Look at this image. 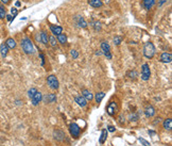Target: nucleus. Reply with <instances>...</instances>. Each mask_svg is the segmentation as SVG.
I'll return each instance as SVG.
<instances>
[{"label":"nucleus","instance_id":"f257e3e1","mask_svg":"<svg viewBox=\"0 0 172 146\" xmlns=\"http://www.w3.org/2000/svg\"><path fill=\"white\" fill-rule=\"evenodd\" d=\"M21 48L25 51V53L27 54H34L35 53V48H34V45H33L32 41L30 40L29 37H23L21 40Z\"/></svg>","mask_w":172,"mask_h":146},{"label":"nucleus","instance_id":"f03ea898","mask_svg":"<svg viewBox=\"0 0 172 146\" xmlns=\"http://www.w3.org/2000/svg\"><path fill=\"white\" fill-rule=\"evenodd\" d=\"M155 46L152 42H147L143 45V56H146L147 59H152L154 54H155Z\"/></svg>","mask_w":172,"mask_h":146},{"label":"nucleus","instance_id":"7ed1b4c3","mask_svg":"<svg viewBox=\"0 0 172 146\" xmlns=\"http://www.w3.org/2000/svg\"><path fill=\"white\" fill-rule=\"evenodd\" d=\"M47 84L49 85L50 89L52 90H58L60 87V82L58 78L54 76V75H50V76L47 77Z\"/></svg>","mask_w":172,"mask_h":146},{"label":"nucleus","instance_id":"20e7f679","mask_svg":"<svg viewBox=\"0 0 172 146\" xmlns=\"http://www.w3.org/2000/svg\"><path fill=\"white\" fill-rule=\"evenodd\" d=\"M151 77V70H150V66L148 63L143 64L141 66V79L143 81H148Z\"/></svg>","mask_w":172,"mask_h":146},{"label":"nucleus","instance_id":"39448f33","mask_svg":"<svg viewBox=\"0 0 172 146\" xmlns=\"http://www.w3.org/2000/svg\"><path fill=\"white\" fill-rule=\"evenodd\" d=\"M101 50H102V53H103L104 56H106L108 60H112L113 56H112V53H110V44L107 43V42H105V41H103V42L101 43Z\"/></svg>","mask_w":172,"mask_h":146},{"label":"nucleus","instance_id":"423d86ee","mask_svg":"<svg viewBox=\"0 0 172 146\" xmlns=\"http://www.w3.org/2000/svg\"><path fill=\"white\" fill-rule=\"evenodd\" d=\"M69 131H70V134L75 138H79L80 136V133H81V128L79 126L78 124L75 123H71L69 125Z\"/></svg>","mask_w":172,"mask_h":146},{"label":"nucleus","instance_id":"0eeeda50","mask_svg":"<svg viewBox=\"0 0 172 146\" xmlns=\"http://www.w3.org/2000/svg\"><path fill=\"white\" fill-rule=\"evenodd\" d=\"M118 111V105L116 101H110V105L106 107V112L108 115L114 116Z\"/></svg>","mask_w":172,"mask_h":146},{"label":"nucleus","instance_id":"6e6552de","mask_svg":"<svg viewBox=\"0 0 172 146\" xmlns=\"http://www.w3.org/2000/svg\"><path fill=\"white\" fill-rule=\"evenodd\" d=\"M30 99H31V103H32L33 106H37V105L42 100V94L37 91V92H36Z\"/></svg>","mask_w":172,"mask_h":146},{"label":"nucleus","instance_id":"1a4fd4ad","mask_svg":"<svg viewBox=\"0 0 172 146\" xmlns=\"http://www.w3.org/2000/svg\"><path fill=\"white\" fill-rule=\"evenodd\" d=\"M159 61H160L162 63H171L172 54L170 52H162V54H160Z\"/></svg>","mask_w":172,"mask_h":146},{"label":"nucleus","instance_id":"9d476101","mask_svg":"<svg viewBox=\"0 0 172 146\" xmlns=\"http://www.w3.org/2000/svg\"><path fill=\"white\" fill-rule=\"evenodd\" d=\"M42 100H44L46 103H53L56 101V95L53 93L47 94L46 96H42Z\"/></svg>","mask_w":172,"mask_h":146},{"label":"nucleus","instance_id":"9b49d317","mask_svg":"<svg viewBox=\"0 0 172 146\" xmlns=\"http://www.w3.org/2000/svg\"><path fill=\"white\" fill-rule=\"evenodd\" d=\"M75 23H77V26L80 27V28H86L87 27V23H86V20L84 19V17L81 16V15H79L75 18Z\"/></svg>","mask_w":172,"mask_h":146},{"label":"nucleus","instance_id":"f8f14e48","mask_svg":"<svg viewBox=\"0 0 172 146\" xmlns=\"http://www.w3.org/2000/svg\"><path fill=\"white\" fill-rule=\"evenodd\" d=\"M155 108L153 106H151V105H149V106L146 107V109H145V114H146L147 117H152V116L155 115Z\"/></svg>","mask_w":172,"mask_h":146},{"label":"nucleus","instance_id":"ddd939ff","mask_svg":"<svg viewBox=\"0 0 172 146\" xmlns=\"http://www.w3.org/2000/svg\"><path fill=\"white\" fill-rule=\"evenodd\" d=\"M75 101L78 103L80 107H82V108H85V107L87 106V100L85 99L83 96H75Z\"/></svg>","mask_w":172,"mask_h":146},{"label":"nucleus","instance_id":"4468645a","mask_svg":"<svg viewBox=\"0 0 172 146\" xmlns=\"http://www.w3.org/2000/svg\"><path fill=\"white\" fill-rule=\"evenodd\" d=\"M82 96L84 97V98L87 100V101H90V100L94 99V95H93L90 91H88L87 89H84V90H82Z\"/></svg>","mask_w":172,"mask_h":146},{"label":"nucleus","instance_id":"2eb2a0df","mask_svg":"<svg viewBox=\"0 0 172 146\" xmlns=\"http://www.w3.org/2000/svg\"><path fill=\"white\" fill-rule=\"evenodd\" d=\"M8 52H9V47L7 46L5 43H2L0 45V54L2 58H5L8 56Z\"/></svg>","mask_w":172,"mask_h":146},{"label":"nucleus","instance_id":"dca6fc26","mask_svg":"<svg viewBox=\"0 0 172 146\" xmlns=\"http://www.w3.org/2000/svg\"><path fill=\"white\" fill-rule=\"evenodd\" d=\"M50 30H51L52 34H54V35H59V34L63 33V28L61 26H50Z\"/></svg>","mask_w":172,"mask_h":146},{"label":"nucleus","instance_id":"f3484780","mask_svg":"<svg viewBox=\"0 0 172 146\" xmlns=\"http://www.w3.org/2000/svg\"><path fill=\"white\" fill-rule=\"evenodd\" d=\"M156 0H143V7L146 10H151L154 4H155Z\"/></svg>","mask_w":172,"mask_h":146},{"label":"nucleus","instance_id":"a211bd4d","mask_svg":"<svg viewBox=\"0 0 172 146\" xmlns=\"http://www.w3.org/2000/svg\"><path fill=\"white\" fill-rule=\"evenodd\" d=\"M88 4L93 8H101L103 6L102 0H88Z\"/></svg>","mask_w":172,"mask_h":146},{"label":"nucleus","instance_id":"6ab92c4d","mask_svg":"<svg viewBox=\"0 0 172 146\" xmlns=\"http://www.w3.org/2000/svg\"><path fill=\"white\" fill-rule=\"evenodd\" d=\"M4 43L7 44V46L9 47V49H14L15 47H16V41L12 39V37H9Z\"/></svg>","mask_w":172,"mask_h":146},{"label":"nucleus","instance_id":"aec40b11","mask_svg":"<svg viewBox=\"0 0 172 146\" xmlns=\"http://www.w3.org/2000/svg\"><path fill=\"white\" fill-rule=\"evenodd\" d=\"M39 37H40V42H42L44 45H48L49 37H48V34L46 33L45 31L40 32V34H39Z\"/></svg>","mask_w":172,"mask_h":146},{"label":"nucleus","instance_id":"412c9836","mask_svg":"<svg viewBox=\"0 0 172 146\" xmlns=\"http://www.w3.org/2000/svg\"><path fill=\"white\" fill-rule=\"evenodd\" d=\"M65 138V133L61 131V130H55L54 131V139L58 141H62Z\"/></svg>","mask_w":172,"mask_h":146},{"label":"nucleus","instance_id":"4be33fe9","mask_svg":"<svg viewBox=\"0 0 172 146\" xmlns=\"http://www.w3.org/2000/svg\"><path fill=\"white\" fill-rule=\"evenodd\" d=\"M56 37H58V41H59L60 44L65 45V44L67 43V35H66V34L61 33V34H59V35H56Z\"/></svg>","mask_w":172,"mask_h":146},{"label":"nucleus","instance_id":"5701e85b","mask_svg":"<svg viewBox=\"0 0 172 146\" xmlns=\"http://www.w3.org/2000/svg\"><path fill=\"white\" fill-rule=\"evenodd\" d=\"M107 131L106 129H103L102 131H101V136H100V139H99V142H100V144H104L105 143V141H106V139H107Z\"/></svg>","mask_w":172,"mask_h":146},{"label":"nucleus","instance_id":"b1692460","mask_svg":"<svg viewBox=\"0 0 172 146\" xmlns=\"http://www.w3.org/2000/svg\"><path fill=\"white\" fill-rule=\"evenodd\" d=\"M162 126L165 128L166 130H170L172 129V120L171 118H167V120L164 121V124H162Z\"/></svg>","mask_w":172,"mask_h":146},{"label":"nucleus","instance_id":"393cba45","mask_svg":"<svg viewBox=\"0 0 172 146\" xmlns=\"http://www.w3.org/2000/svg\"><path fill=\"white\" fill-rule=\"evenodd\" d=\"M104 97H105V93H104V92H100V93L96 94V97H95V99H96L97 103H100Z\"/></svg>","mask_w":172,"mask_h":146},{"label":"nucleus","instance_id":"a878e982","mask_svg":"<svg viewBox=\"0 0 172 146\" xmlns=\"http://www.w3.org/2000/svg\"><path fill=\"white\" fill-rule=\"evenodd\" d=\"M129 118H130V121H132V122H137V121L139 120V115H138L137 113H131Z\"/></svg>","mask_w":172,"mask_h":146},{"label":"nucleus","instance_id":"bb28decb","mask_svg":"<svg viewBox=\"0 0 172 146\" xmlns=\"http://www.w3.org/2000/svg\"><path fill=\"white\" fill-rule=\"evenodd\" d=\"M49 42H50V45H51V47H53V48H56V46H58V43H56V40H55L54 36H50V37H49Z\"/></svg>","mask_w":172,"mask_h":146},{"label":"nucleus","instance_id":"cd10ccee","mask_svg":"<svg viewBox=\"0 0 172 146\" xmlns=\"http://www.w3.org/2000/svg\"><path fill=\"white\" fill-rule=\"evenodd\" d=\"M5 16H7V12H5V9H4L2 6H0V19L4 18Z\"/></svg>","mask_w":172,"mask_h":146},{"label":"nucleus","instance_id":"c85d7f7f","mask_svg":"<svg viewBox=\"0 0 172 146\" xmlns=\"http://www.w3.org/2000/svg\"><path fill=\"white\" fill-rule=\"evenodd\" d=\"M127 75V77H130V78H132V79H135V78L138 76L136 70H131V72H129Z\"/></svg>","mask_w":172,"mask_h":146},{"label":"nucleus","instance_id":"c756f323","mask_svg":"<svg viewBox=\"0 0 172 146\" xmlns=\"http://www.w3.org/2000/svg\"><path fill=\"white\" fill-rule=\"evenodd\" d=\"M37 92V90H36V87H31L29 91H28V96H29V98H31V97L34 95V94Z\"/></svg>","mask_w":172,"mask_h":146},{"label":"nucleus","instance_id":"7c9ffc66","mask_svg":"<svg viewBox=\"0 0 172 146\" xmlns=\"http://www.w3.org/2000/svg\"><path fill=\"white\" fill-rule=\"evenodd\" d=\"M138 141H139L141 144H143V146H151V144H150L147 140H145V139H143V138H138Z\"/></svg>","mask_w":172,"mask_h":146},{"label":"nucleus","instance_id":"2f4dec72","mask_svg":"<svg viewBox=\"0 0 172 146\" xmlns=\"http://www.w3.org/2000/svg\"><path fill=\"white\" fill-rule=\"evenodd\" d=\"M121 42H122V37L121 36H116L114 39V44L115 45H120Z\"/></svg>","mask_w":172,"mask_h":146},{"label":"nucleus","instance_id":"473e14b6","mask_svg":"<svg viewBox=\"0 0 172 146\" xmlns=\"http://www.w3.org/2000/svg\"><path fill=\"white\" fill-rule=\"evenodd\" d=\"M94 28L96 31H100L101 30V23L99 21H95L94 23Z\"/></svg>","mask_w":172,"mask_h":146},{"label":"nucleus","instance_id":"72a5a7b5","mask_svg":"<svg viewBox=\"0 0 172 146\" xmlns=\"http://www.w3.org/2000/svg\"><path fill=\"white\" fill-rule=\"evenodd\" d=\"M70 54H71V56L73 58V59H78L79 58V52L77 51V50L72 49L71 51H70Z\"/></svg>","mask_w":172,"mask_h":146},{"label":"nucleus","instance_id":"f704fd0d","mask_svg":"<svg viewBox=\"0 0 172 146\" xmlns=\"http://www.w3.org/2000/svg\"><path fill=\"white\" fill-rule=\"evenodd\" d=\"M11 13H12V16L13 17H16L17 14H18V10H17L16 8H12L11 9Z\"/></svg>","mask_w":172,"mask_h":146},{"label":"nucleus","instance_id":"c9c22d12","mask_svg":"<svg viewBox=\"0 0 172 146\" xmlns=\"http://www.w3.org/2000/svg\"><path fill=\"white\" fill-rule=\"evenodd\" d=\"M106 130L107 131H110V132H115V131H116V128H115L114 126H108Z\"/></svg>","mask_w":172,"mask_h":146},{"label":"nucleus","instance_id":"e433bc0d","mask_svg":"<svg viewBox=\"0 0 172 146\" xmlns=\"http://www.w3.org/2000/svg\"><path fill=\"white\" fill-rule=\"evenodd\" d=\"M39 56H40V59H42V65H44V64H45V56H44V54H42V52L39 53Z\"/></svg>","mask_w":172,"mask_h":146},{"label":"nucleus","instance_id":"4c0bfd02","mask_svg":"<svg viewBox=\"0 0 172 146\" xmlns=\"http://www.w3.org/2000/svg\"><path fill=\"white\" fill-rule=\"evenodd\" d=\"M5 17H7V19L9 20V21H12V20L14 19V17L12 16V15H7Z\"/></svg>","mask_w":172,"mask_h":146},{"label":"nucleus","instance_id":"58836bf2","mask_svg":"<svg viewBox=\"0 0 172 146\" xmlns=\"http://www.w3.org/2000/svg\"><path fill=\"white\" fill-rule=\"evenodd\" d=\"M159 123H160V118L158 117V118H156V121L154 122V125H156V124H159Z\"/></svg>","mask_w":172,"mask_h":146},{"label":"nucleus","instance_id":"ea45409f","mask_svg":"<svg viewBox=\"0 0 172 146\" xmlns=\"http://www.w3.org/2000/svg\"><path fill=\"white\" fill-rule=\"evenodd\" d=\"M1 1H2V2H3L4 4H8L9 2H10V0H1Z\"/></svg>","mask_w":172,"mask_h":146},{"label":"nucleus","instance_id":"a19ab883","mask_svg":"<svg viewBox=\"0 0 172 146\" xmlns=\"http://www.w3.org/2000/svg\"><path fill=\"white\" fill-rule=\"evenodd\" d=\"M165 2H166V0H162V1H160V2H159V4H158V6H159V7H160V6H162V4H164V3H165Z\"/></svg>","mask_w":172,"mask_h":146},{"label":"nucleus","instance_id":"79ce46f5","mask_svg":"<svg viewBox=\"0 0 172 146\" xmlns=\"http://www.w3.org/2000/svg\"><path fill=\"white\" fill-rule=\"evenodd\" d=\"M148 132H149V134H155V132H154V131H152V130H149V131H148Z\"/></svg>","mask_w":172,"mask_h":146},{"label":"nucleus","instance_id":"37998d69","mask_svg":"<svg viewBox=\"0 0 172 146\" xmlns=\"http://www.w3.org/2000/svg\"><path fill=\"white\" fill-rule=\"evenodd\" d=\"M15 6H16V7H20V2H19V1H17L16 3H15Z\"/></svg>","mask_w":172,"mask_h":146},{"label":"nucleus","instance_id":"c03bdc74","mask_svg":"<svg viewBox=\"0 0 172 146\" xmlns=\"http://www.w3.org/2000/svg\"><path fill=\"white\" fill-rule=\"evenodd\" d=\"M20 103H21L20 100H16V105H20Z\"/></svg>","mask_w":172,"mask_h":146},{"label":"nucleus","instance_id":"a18cd8bd","mask_svg":"<svg viewBox=\"0 0 172 146\" xmlns=\"http://www.w3.org/2000/svg\"><path fill=\"white\" fill-rule=\"evenodd\" d=\"M23 1H28V0H23Z\"/></svg>","mask_w":172,"mask_h":146}]
</instances>
